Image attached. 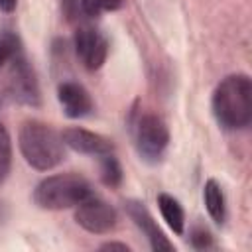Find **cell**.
<instances>
[{
  "mask_svg": "<svg viewBox=\"0 0 252 252\" xmlns=\"http://www.w3.org/2000/svg\"><path fill=\"white\" fill-rule=\"evenodd\" d=\"M213 114L224 130H244L252 122V81L244 73L226 75L213 91Z\"/></svg>",
  "mask_w": 252,
  "mask_h": 252,
  "instance_id": "obj_1",
  "label": "cell"
},
{
  "mask_svg": "<svg viewBox=\"0 0 252 252\" xmlns=\"http://www.w3.org/2000/svg\"><path fill=\"white\" fill-rule=\"evenodd\" d=\"M24 159L37 171H49L65 158V144L57 130L39 120H26L18 132Z\"/></svg>",
  "mask_w": 252,
  "mask_h": 252,
  "instance_id": "obj_2",
  "label": "cell"
},
{
  "mask_svg": "<svg viewBox=\"0 0 252 252\" xmlns=\"http://www.w3.org/2000/svg\"><path fill=\"white\" fill-rule=\"evenodd\" d=\"M93 195L89 179L79 173H55L41 179L33 189V203L45 211H63L77 207Z\"/></svg>",
  "mask_w": 252,
  "mask_h": 252,
  "instance_id": "obj_3",
  "label": "cell"
},
{
  "mask_svg": "<svg viewBox=\"0 0 252 252\" xmlns=\"http://www.w3.org/2000/svg\"><path fill=\"white\" fill-rule=\"evenodd\" d=\"M134 144L144 161L158 163L169 144V128L165 120L154 112L142 114L134 124Z\"/></svg>",
  "mask_w": 252,
  "mask_h": 252,
  "instance_id": "obj_4",
  "label": "cell"
},
{
  "mask_svg": "<svg viewBox=\"0 0 252 252\" xmlns=\"http://www.w3.org/2000/svg\"><path fill=\"white\" fill-rule=\"evenodd\" d=\"M8 69V93L10 96L26 106H39L41 104V93L37 75L32 67V63L26 59L24 51H20L16 57H12Z\"/></svg>",
  "mask_w": 252,
  "mask_h": 252,
  "instance_id": "obj_5",
  "label": "cell"
},
{
  "mask_svg": "<svg viewBox=\"0 0 252 252\" xmlns=\"http://www.w3.org/2000/svg\"><path fill=\"white\" fill-rule=\"evenodd\" d=\"M75 222L91 234H108L118 224V213L110 203L93 193L77 205Z\"/></svg>",
  "mask_w": 252,
  "mask_h": 252,
  "instance_id": "obj_6",
  "label": "cell"
},
{
  "mask_svg": "<svg viewBox=\"0 0 252 252\" xmlns=\"http://www.w3.org/2000/svg\"><path fill=\"white\" fill-rule=\"evenodd\" d=\"M75 53L89 71H96L108 57V39L93 26H81L75 32Z\"/></svg>",
  "mask_w": 252,
  "mask_h": 252,
  "instance_id": "obj_7",
  "label": "cell"
},
{
  "mask_svg": "<svg viewBox=\"0 0 252 252\" xmlns=\"http://www.w3.org/2000/svg\"><path fill=\"white\" fill-rule=\"evenodd\" d=\"M124 211L132 219V222L142 230V234L148 238L152 250H156V252H171V250H175V246L167 240V236L158 226L156 219L152 217V213L148 211V207L142 201H136V199L124 201Z\"/></svg>",
  "mask_w": 252,
  "mask_h": 252,
  "instance_id": "obj_8",
  "label": "cell"
},
{
  "mask_svg": "<svg viewBox=\"0 0 252 252\" xmlns=\"http://www.w3.org/2000/svg\"><path fill=\"white\" fill-rule=\"evenodd\" d=\"M61 138L67 148H71L77 154H85V156H104L114 150V144L106 136H100L96 132H91L79 126L65 128L61 132Z\"/></svg>",
  "mask_w": 252,
  "mask_h": 252,
  "instance_id": "obj_9",
  "label": "cell"
},
{
  "mask_svg": "<svg viewBox=\"0 0 252 252\" xmlns=\"http://www.w3.org/2000/svg\"><path fill=\"white\" fill-rule=\"evenodd\" d=\"M57 100L67 118H83L93 112V98L89 91L75 81H65L57 87Z\"/></svg>",
  "mask_w": 252,
  "mask_h": 252,
  "instance_id": "obj_10",
  "label": "cell"
},
{
  "mask_svg": "<svg viewBox=\"0 0 252 252\" xmlns=\"http://www.w3.org/2000/svg\"><path fill=\"white\" fill-rule=\"evenodd\" d=\"M203 201H205V207H207L209 217L217 224H222L224 219H226V201H224V193H222V189H220V185H219L217 179H207L205 181Z\"/></svg>",
  "mask_w": 252,
  "mask_h": 252,
  "instance_id": "obj_11",
  "label": "cell"
},
{
  "mask_svg": "<svg viewBox=\"0 0 252 252\" xmlns=\"http://www.w3.org/2000/svg\"><path fill=\"white\" fill-rule=\"evenodd\" d=\"M158 209H159L163 220L167 222V226L175 234L185 232V211L175 197H171L167 193H159L158 195Z\"/></svg>",
  "mask_w": 252,
  "mask_h": 252,
  "instance_id": "obj_12",
  "label": "cell"
},
{
  "mask_svg": "<svg viewBox=\"0 0 252 252\" xmlns=\"http://www.w3.org/2000/svg\"><path fill=\"white\" fill-rule=\"evenodd\" d=\"M122 179H124V171H122L120 161L114 158V154L110 152V154L100 156V181L106 187L114 189V187H120Z\"/></svg>",
  "mask_w": 252,
  "mask_h": 252,
  "instance_id": "obj_13",
  "label": "cell"
},
{
  "mask_svg": "<svg viewBox=\"0 0 252 252\" xmlns=\"http://www.w3.org/2000/svg\"><path fill=\"white\" fill-rule=\"evenodd\" d=\"M12 169V140L4 124H0V183H4Z\"/></svg>",
  "mask_w": 252,
  "mask_h": 252,
  "instance_id": "obj_14",
  "label": "cell"
},
{
  "mask_svg": "<svg viewBox=\"0 0 252 252\" xmlns=\"http://www.w3.org/2000/svg\"><path fill=\"white\" fill-rule=\"evenodd\" d=\"M22 51V41L14 32H2L0 33V69L18 53Z\"/></svg>",
  "mask_w": 252,
  "mask_h": 252,
  "instance_id": "obj_15",
  "label": "cell"
},
{
  "mask_svg": "<svg viewBox=\"0 0 252 252\" xmlns=\"http://www.w3.org/2000/svg\"><path fill=\"white\" fill-rule=\"evenodd\" d=\"M126 4V0H81V12L94 18L104 12H116Z\"/></svg>",
  "mask_w": 252,
  "mask_h": 252,
  "instance_id": "obj_16",
  "label": "cell"
},
{
  "mask_svg": "<svg viewBox=\"0 0 252 252\" xmlns=\"http://www.w3.org/2000/svg\"><path fill=\"white\" fill-rule=\"evenodd\" d=\"M191 244L199 250H205V248H211L213 246V234L205 228V226H195L191 230Z\"/></svg>",
  "mask_w": 252,
  "mask_h": 252,
  "instance_id": "obj_17",
  "label": "cell"
},
{
  "mask_svg": "<svg viewBox=\"0 0 252 252\" xmlns=\"http://www.w3.org/2000/svg\"><path fill=\"white\" fill-rule=\"evenodd\" d=\"M61 12L69 22L77 20L81 12V0H61Z\"/></svg>",
  "mask_w": 252,
  "mask_h": 252,
  "instance_id": "obj_18",
  "label": "cell"
},
{
  "mask_svg": "<svg viewBox=\"0 0 252 252\" xmlns=\"http://www.w3.org/2000/svg\"><path fill=\"white\" fill-rule=\"evenodd\" d=\"M98 248H100V250H122V252H128V250H130V246L124 244V242H104V244H100Z\"/></svg>",
  "mask_w": 252,
  "mask_h": 252,
  "instance_id": "obj_19",
  "label": "cell"
},
{
  "mask_svg": "<svg viewBox=\"0 0 252 252\" xmlns=\"http://www.w3.org/2000/svg\"><path fill=\"white\" fill-rule=\"evenodd\" d=\"M16 4H18V0H0V12L10 14L16 10Z\"/></svg>",
  "mask_w": 252,
  "mask_h": 252,
  "instance_id": "obj_20",
  "label": "cell"
}]
</instances>
